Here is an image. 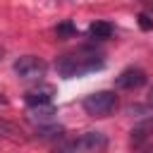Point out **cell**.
<instances>
[{
    "label": "cell",
    "mask_w": 153,
    "mask_h": 153,
    "mask_svg": "<svg viewBox=\"0 0 153 153\" xmlns=\"http://www.w3.org/2000/svg\"><path fill=\"white\" fill-rule=\"evenodd\" d=\"M146 84V72L141 67H127L120 72V76H115V86L117 88H124V91H134V88H141Z\"/></svg>",
    "instance_id": "cell-5"
},
{
    "label": "cell",
    "mask_w": 153,
    "mask_h": 153,
    "mask_svg": "<svg viewBox=\"0 0 153 153\" xmlns=\"http://www.w3.org/2000/svg\"><path fill=\"white\" fill-rule=\"evenodd\" d=\"M129 134H131V136H129V143H131V146H141L143 141H148V139L153 136V117L134 124V129H131Z\"/></svg>",
    "instance_id": "cell-7"
},
{
    "label": "cell",
    "mask_w": 153,
    "mask_h": 153,
    "mask_svg": "<svg viewBox=\"0 0 153 153\" xmlns=\"http://www.w3.org/2000/svg\"><path fill=\"white\" fill-rule=\"evenodd\" d=\"M0 103H2V96H0Z\"/></svg>",
    "instance_id": "cell-17"
},
{
    "label": "cell",
    "mask_w": 153,
    "mask_h": 153,
    "mask_svg": "<svg viewBox=\"0 0 153 153\" xmlns=\"http://www.w3.org/2000/svg\"><path fill=\"white\" fill-rule=\"evenodd\" d=\"M84 110L91 117H108L117 108V93L115 91H96L84 98Z\"/></svg>",
    "instance_id": "cell-2"
},
{
    "label": "cell",
    "mask_w": 153,
    "mask_h": 153,
    "mask_svg": "<svg viewBox=\"0 0 153 153\" xmlns=\"http://www.w3.org/2000/svg\"><path fill=\"white\" fill-rule=\"evenodd\" d=\"M105 146H108V136L103 131H86L72 143L74 151H84V153H100Z\"/></svg>",
    "instance_id": "cell-4"
},
{
    "label": "cell",
    "mask_w": 153,
    "mask_h": 153,
    "mask_svg": "<svg viewBox=\"0 0 153 153\" xmlns=\"http://www.w3.org/2000/svg\"><path fill=\"white\" fill-rule=\"evenodd\" d=\"M139 2H143V5H153V0H139Z\"/></svg>",
    "instance_id": "cell-14"
},
{
    "label": "cell",
    "mask_w": 153,
    "mask_h": 153,
    "mask_svg": "<svg viewBox=\"0 0 153 153\" xmlns=\"http://www.w3.org/2000/svg\"><path fill=\"white\" fill-rule=\"evenodd\" d=\"M2 53H5V50H2V48H0V57H2Z\"/></svg>",
    "instance_id": "cell-16"
},
{
    "label": "cell",
    "mask_w": 153,
    "mask_h": 153,
    "mask_svg": "<svg viewBox=\"0 0 153 153\" xmlns=\"http://www.w3.org/2000/svg\"><path fill=\"white\" fill-rule=\"evenodd\" d=\"M36 134H38V139H55V136H60L62 134V127H57V124H41L38 129H36Z\"/></svg>",
    "instance_id": "cell-10"
},
{
    "label": "cell",
    "mask_w": 153,
    "mask_h": 153,
    "mask_svg": "<svg viewBox=\"0 0 153 153\" xmlns=\"http://www.w3.org/2000/svg\"><path fill=\"white\" fill-rule=\"evenodd\" d=\"M143 153H153V143H151V146H146V148H143Z\"/></svg>",
    "instance_id": "cell-13"
},
{
    "label": "cell",
    "mask_w": 153,
    "mask_h": 153,
    "mask_svg": "<svg viewBox=\"0 0 153 153\" xmlns=\"http://www.w3.org/2000/svg\"><path fill=\"white\" fill-rule=\"evenodd\" d=\"M12 69H14V74L19 76V79H41L43 74H45V69H48V65L41 60V57H36V55H24V57H19L14 65H12Z\"/></svg>",
    "instance_id": "cell-3"
},
{
    "label": "cell",
    "mask_w": 153,
    "mask_h": 153,
    "mask_svg": "<svg viewBox=\"0 0 153 153\" xmlns=\"http://www.w3.org/2000/svg\"><path fill=\"white\" fill-rule=\"evenodd\" d=\"M53 96H55V88L48 86V84H43V86H38V88L26 91L24 100H26L29 108H36V105H50V103H53Z\"/></svg>",
    "instance_id": "cell-6"
},
{
    "label": "cell",
    "mask_w": 153,
    "mask_h": 153,
    "mask_svg": "<svg viewBox=\"0 0 153 153\" xmlns=\"http://www.w3.org/2000/svg\"><path fill=\"white\" fill-rule=\"evenodd\" d=\"M148 100H151V103H153V91H151V98H148Z\"/></svg>",
    "instance_id": "cell-15"
},
{
    "label": "cell",
    "mask_w": 153,
    "mask_h": 153,
    "mask_svg": "<svg viewBox=\"0 0 153 153\" xmlns=\"http://www.w3.org/2000/svg\"><path fill=\"white\" fill-rule=\"evenodd\" d=\"M139 29H141V31H151V29H153V19H151L148 14H143V12L139 14Z\"/></svg>",
    "instance_id": "cell-12"
},
{
    "label": "cell",
    "mask_w": 153,
    "mask_h": 153,
    "mask_svg": "<svg viewBox=\"0 0 153 153\" xmlns=\"http://www.w3.org/2000/svg\"><path fill=\"white\" fill-rule=\"evenodd\" d=\"M112 24L110 22H93L91 26H88V36L93 38V41H105V38H110L112 36Z\"/></svg>",
    "instance_id": "cell-9"
},
{
    "label": "cell",
    "mask_w": 153,
    "mask_h": 153,
    "mask_svg": "<svg viewBox=\"0 0 153 153\" xmlns=\"http://www.w3.org/2000/svg\"><path fill=\"white\" fill-rule=\"evenodd\" d=\"M53 117H55V105H53V103H50V105L29 108V120H31V122H38V127H41V124H50Z\"/></svg>",
    "instance_id": "cell-8"
},
{
    "label": "cell",
    "mask_w": 153,
    "mask_h": 153,
    "mask_svg": "<svg viewBox=\"0 0 153 153\" xmlns=\"http://www.w3.org/2000/svg\"><path fill=\"white\" fill-rule=\"evenodd\" d=\"M105 67V60L100 53L91 50V48H79L74 53L60 55L55 60V72L62 79H74V76H84L91 72H98Z\"/></svg>",
    "instance_id": "cell-1"
},
{
    "label": "cell",
    "mask_w": 153,
    "mask_h": 153,
    "mask_svg": "<svg viewBox=\"0 0 153 153\" xmlns=\"http://www.w3.org/2000/svg\"><path fill=\"white\" fill-rule=\"evenodd\" d=\"M57 36H74L76 33V26L72 24V22H62V24H57Z\"/></svg>",
    "instance_id": "cell-11"
}]
</instances>
